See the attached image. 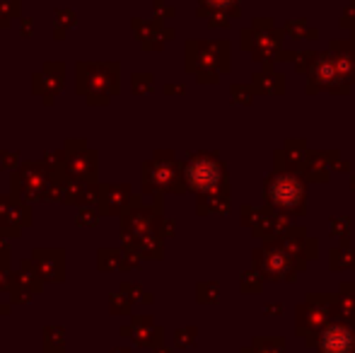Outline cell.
<instances>
[{"label":"cell","mask_w":355,"mask_h":353,"mask_svg":"<svg viewBox=\"0 0 355 353\" xmlns=\"http://www.w3.org/2000/svg\"><path fill=\"white\" fill-rule=\"evenodd\" d=\"M353 334L346 327H331L322 336V351L324 353H351L353 351Z\"/></svg>","instance_id":"1"},{"label":"cell","mask_w":355,"mask_h":353,"mask_svg":"<svg viewBox=\"0 0 355 353\" xmlns=\"http://www.w3.org/2000/svg\"><path fill=\"white\" fill-rule=\"evenodd\" d=\"M187 177H189V182H191V187H196V189H211V187H215V184H218L220 170L213 165V162L198 160V162H193V165L189 167Z\"/></svg>","instance_id":"2"},{"label":"cell","mask_w":355,"mask_h":353,"mask_svg":"<svg viewBox=\"0 0 355 353\" xmlns=\"http://www.w3.org/2000/svg\"><path fill=\"white\" fill-rule=\"evenodd\" d=\"M273 198H276L281 206H293L300 201V184L290 182V179H281V182L273 187Z\"/></svg>","instance_id":"3"},{"label":"cell","mask_w":355,"mask_h":353,"mask_svg":"<svg viewBox=\"0 0 355 353\" xmlns=\"http://www.w3.org/2000/svg\"><path fill=\"white\" fill-rule=\"evenodd\" d=\"M51 346H56V353H61L63 349V339H61V329H46V351H51Z\"/></svg>","instance_id":"4"},{"label":"cell","mask_w":355,"mask_h":353,"mask_svg":"<svg viewBox=\"0 0 355 353\" xmlns=\"http://www.w3.org/2000/svg\"><path fill=\"white\" fill-rule=\"evenodd\" d=\"M208 3H213V5H218V8H223V5H227V3H232V0H208Z\"/></svg>","instance_id":"5"}]
</instances>
